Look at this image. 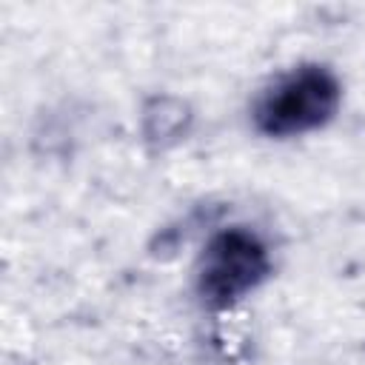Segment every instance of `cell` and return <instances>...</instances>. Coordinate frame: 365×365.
<instances>
[{"mask_svg": "<svg viewBox=\"0 0 365 365\" xmlns=\"http://www.w3.org/2000/svg\"><path fill=\"white\" fill-rule=\"evenodd\" d=\"M342 106V83L322 63H302L274 77L251 106V123L262 137L285 140L325 128Z\"/></svg>", "mask_w": 365, "mask_h": 365, "instance_id": "obj_1", "label": "cell"}, {"mask_svg": "<svg viewBox=\"0 0 365 365\" xmlns=\"http://www.w3.org/2000/svg\"><path fill=\"white\" fill-rule=\"evenodd\" d=\"M274 271L271 251L259 234L234 225L217 231L197 262V294L211 308H231L257 291Z\"/></svg>", "mask_w": 365, "mask_h": 365, "instance_id": "obj_2", "label": "cell"}]
</instances>
